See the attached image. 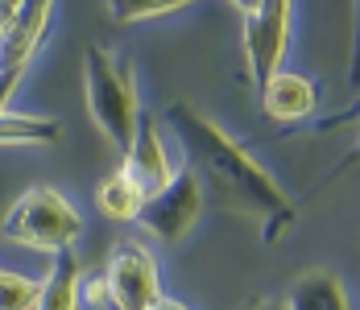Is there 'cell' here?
I'll return each instance as SVG.
<instances>
[{
	"label": "cell",
	"instance_id": "1",
	"mask_svg": "<svg viewBox=\"0 0 360 310\" xmlns=\"http://www.w3.org/2000/svg\"><path fill=\"white\" fill-rule=\"evenodd\" d=\"M166 124L179 133L182 149H186V170L199 178V186H212V195L224 207L257 215L265 244H278L286 236V228L298 219V207L274 182V174H265L252 162L245 145H236L219 124H212L186 100H174L166 108Z\"/></svg>",
	"mask_w": 360,
	"mask_h": 310
},
{
	"label": "cell",
	"instance_id": "2",
	"mask_svg": "<svg viewBox=\"0 0 360 310\" xmlns=\"http://www.w3.org/2000/svg\"><path fill=\"white\" fill-rule=\"evenodd\" d=\"M83 91H87V108L96 116V124L124 157L133 129H137V116H141L137 91H133V63L112 58L100 46H87L83 50Z\"/></svg>",
	"mask_w": 360,
	"mask_h": 310
},
{
	"label": "cell",
	"instance_id": "3",
	"mask_svg": "<svg viewBox=\"0 0 360 310\" xmlns=\"http://www.w3.org/2000/svg\"><path fill=\"white\" fill-rule=\"evenodd\" d=\"M0 232H4V240L34 248V252H63V248H71L79 240L83 219L58 190L34 186V190H25L17 203L8 207Z\"/></svg>",
	"mask_w": 360,
	"mask_h": 310
},
{
	"label": "cell",
	"instance_id": "4",
	"mask_svg": "<svg viewBox=\"0 0 360 310\" xmlns=\"http://www.w3.org/2000/svg\"><path fill=\"white\" fill-rule=\"evenodd\" d=\"M240 13V41H245V63H249L252 91L261 96L265 83L278 75L290 46V8L286 0H245L236 4Z\"/></svg>",
	"mask_w": 360,
	"mask_h": 310
},
{
	"label": "cell",
	"instance_id": "5",
	"mask_svg": "<svg viewBox=\"0 0 360 310\" xmlns=\"http://www.w3.org/2000/svg\"><path fill=\"white\" fill-rule=\"evenodd\" d=\"M199 211H203V186H199L195 174L182 166V170L170 178V186H162L158 195H149V199L141 203L137 224H141L145 232H153L158 240L174 244L195 228Z\"/></svg>",
	"mask_w": 360,
	"mask_h": 310
},
{
	"label": "cell",
	"instance_id": "6",
	"mask_svg": "<svg viewBox=\"0 0 360 310\" xmlns=\"http://www.w3.org/2000/svg\"><path fill=\"white\" fill-rule=\"evenodd\" d=\"M104 285H108L112 310H145L153 298H162L153 252L137 240H120L108 257Z\"/></svg>",
	"mask_w": 360,
	"mask_h": 310
},
{
	"label": "cell",
	"instance_id": "7",
	"mask_svg": "<svg viewBox=\"0 0 360 310\" xmlns=\"http://www.w3.org/2000/svg\"><path fill=\"white\" fill-rule=\"evenodd\" d=\"M120 170L129 174L137 186H141V195H158L162 186H170V178H174V162H170V149H166V141L158 133V120L141 112L137 116V129H133V141H129V149H124V162H120Z\"/></svg>",
	"mask_w": 360,
	"mask_h": 310
},
{
	"label": "cell",
	"instance_id": "8",
	"mask_svg": "<svg viewBox=\"0 0 360 310\" xmlns=\"http://www.w3.org/2000/svg\"><path fill=\"white\" fill-rule=\"evenodd\" d=\"M54 4L50 0H25L17 4V17L8 25V34L0 37V70H25L34 50L41 46V37L50 30Z\"/></svg>",
	"mask_w": 360,
	"mask_h": 310
},
{
	"label": "cell",
	"instance_id": "9",
	"mask_svg": "<svg viewBox=\"0 0 360 310\" xmlns=\"http://www.w3.org/2000/svg\"><path fill=\"white\" fill-rule=\"evenodd\" d=\"M315 100H319V83L290 70H278L261 91V108L269 120H307L315 112Z\"/></svg>",
	"mask_w": 360,
	"mask_h": 310
},
{
	"label": "cell",
	"instance_id": "10",
	"mask_svg": "<svg viewBox=\"0 0 360 310\" xmlns=\"http://www.w3.org/2000/svg\"><path fill=\"white\" fill-rule=\"evenodd\" d=\"M286 310H352L348 306V290L331 269H307L294 281L286 298Z\"/></svg>",
	"mask_w": 360,
	"mask_h": 310
},
{
	"label": "cell",
	"instance_id": "11",
	"mask_svg": "<svg viewBox=\"0 0 360 310\" xmlns=\"http://www.w3.org/2000/svg\"><path fill=\"white\" fill-rule=\"evenodd\" d=\"M79 257L75 248H63L54 252V265H50V277L41 281V294H37V306L34 310H79Z\"/></svg>",
	"mask_w": 360,
	"mask_h": 310
},
{
	"label": "cell",
	"instance_id": "12",
	"mask_svg": "<svg viewBox=\"0 0 360 310\" xmlns=\"http://www.w3.org/2000/svg\"><path fill=\"white\" fill-rule=\"evenodd\" d=\"M141 203H145L141 186H137L124 170L108 174V178L100 182V190H96V207H100V215H108V219H116V224H133L137 211H141Z\"/></svg>",
	"mask_w": 360,
	"mask_h": 310
},
{
	"label": "cell",
	"instance_id": "13",
	"mask_svg": "<svg viewBox=\"0 0 360 310\" xmlns=\"http://www.w3.org/2000/svg\"><path fill=\"white\" fill-rule=\"evenodd\" d=\"M58 137H63V124L54 116L0 112V145H54Z\"/></svg>",
	"mask_w": 360,
	"mask_h": 310
},
{
	"label": "cell",
	"instance_id": "14",
	"mask_svg": "<svg viewBox=\"0 0 360 310\" xmlns=\"http://www.w3.org/2000/svg\"><path fill=\"white\" fill-rule=\"evenodd\" d=\"M37 294H41V281L0 269V310H34Z\"/></svg>",
	"mask_w": 360,
	"mask_h": 310
},
{
	"label": "cell",
	"instance_id": "15",
	"mask_svg": "<svg viewBox=\"0 0 360 310\" xmlns=\"http://www.w3.org/2000/svg\"><path fill=\"white\" fill-rule=\"evenodd\" d=\"M186 4L182 0H162V4H129V0H112L108 17L120 21V25H137V21H149V17H174Z\"/></svg>",
	"mask_w": 360,
	"mask_h": 310
},
{
	"label": "cell",
	"instance_id": "16",
	"mask_svg": "<svg viewBox=\"0 0 360 310\" xmlns=\"http://www.w3.org/2000/svg\"><path fill=\"white\" fill-rule=\"evenodd\" d=\"M79 298H87L91 306H112V298H108V285H104V277H91L87 285H79Z\"/></svg>",
	"mask_w": 360,
	"mask_h": 310
},
{
	"label": "cell",
	"instance_id": "17",
	"mask_svg": "<svg viewBox=\"0 0 360 310\" xmlns=\"http://www.w3.org/2000/svg\"><path fill=\"white\" fill-rule=\"evenodd\" d=\"M145 310H191V306H182L179 298H166V294H162V298H153Z\"/></svg>",
	"mask_w": 360,
	"mask_h": 310
},
{
	"label": "cell",
	"instance_id": "18",
	"mask_svg": "<svg viewBox=\"0 0 360 310\" xmlns=\"http://www.w3.org/2000/svg\"><path fill=\"white\" fill-rule=\"evenodd\" d=\"M274 310H278V306H274Z\"/></svg>",
	"mask_w": 360,
	"mask_h": 310
}]
</instances>
